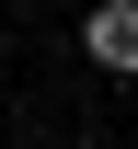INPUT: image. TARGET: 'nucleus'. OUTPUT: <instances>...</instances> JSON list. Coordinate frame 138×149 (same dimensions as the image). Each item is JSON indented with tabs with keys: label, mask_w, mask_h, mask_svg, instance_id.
<instances>
[{
	"label": "nucleus",
	"mask_w": 138,
	"mask_h": 149,
	"mask_svg": "<svg viewBox=\"0 0 138 149\" xmlns=\"http://www.w3.org/2000/svg\"><path fill=\"white\" fill-rule=\"evenodd\" d=\"M81 46H92V69L138 80V0H92V23H81Z\"/></svg>",
	"instance_id": "nucleus-1"
}]
</instances>
